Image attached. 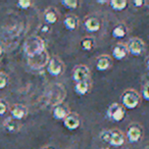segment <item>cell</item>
Masks as SVG:
<instances>
[{
    "instance_id": "obj_5",
    "label": "cell",
    "mask_w": 149,
    "mask_h": 149,
    "mask_svg": "<svg viewBox=\"0 0 149 149\" xmlns=\"http://www.w3.org/2000/svg\"><path fill=\"white\" fill-rule=\"evenodd\" d=\"M49 60V54H48L47 50H45V51H43L40 54L34 55L32 57H28V64L33 70H41V68L47 66Z\"/></svg>"
},
{
    "instance_id": "obj_25",
    "label": "cell",
    "mask_w": 149,
    "mask_h": 149,
    "mask_svg": "<svg viewBox=\"0 0 149 149\" xmlns=\"http://www.w3.org/2000/svg\"><path fill=\"white\" fill-rule=\"evenodd\" d=\"M141 96H142L145 100L149 101V81L146 82V83L144 84V86H143L142 91H141Z\"/></svg>"
},
{
    "instance_id": "obj_16",
    "label": "cell",
    "mask_w": 149,
    "mask_h": 149,
    "mask_svg": "<svg viewBox=\"0 0 149 149\" xmlns=\"http://www.w3.org/2000/svg\"><path fill=\"white\" fill-rule=\"evenodd\" d=\"M111 64V58L108 55H101L96 60V68L99 72H105V70H109Z\"/></svg>"
},
{
    "instance_id": "obj_1",
    "label": "cell",
    "mask_w": 149,
    "mask_h": 149,
    "mask_svg": "<svg viewBox=\"0 0 149 149\" xmlns=\"http://www.w3.org/2000/svg\"><path fill=\"white\" fill-rule=\"evenodd\" d=\"M66 96V91L61 84H54L50 86L49 89L46 91L44 98H45L46 105H50L52 107L59 105L62 103L63 99Z\"/></svg>"
},
{
    "instance_id": "obj_3",
    "label": "cell",
    "mask_w": 149,
    "mask_h": 149,
    "mask_svg": "<svg viewBox=\"0 0 149 149\" xmlns=\"http://www.w3.org/2000/svg\"><path fill=\"white\" fill-rule=\"evenodd\" d=\"M101 139L104 142L108 143L111 146L120 147L124 145L126 140V135L118 129H112V130H105L100 134Z\"/></svg>"
},
{
    "instance_id": "obj_4",
    "label": "cell",
    "mask_w": 149,
    "mask_h": 149,
    "mask_svg": "<svg viewBox=\"0 0 149 149\" xmlns=\"http://www.w3.org/2000/svg\"><path fill=\"white\" fill-rule=\"evenodd\" d=\"M122 105L128 109H135L141 102V95L134 89H128L120 96Z\"/></svg>"
},
{
    "instance_id": "obj_31",
    "label": "cell",
    "mask_w": 149,
    "mask_h": 149,
    "mask_svg": "<svg viewBox=\"0 0 149 149\" xmlns=\"http://www.w3.org/2000/svg\"><path fill=\"white\" fill-rule=\"evenodd\" d=\"M146 68H147V70H149V56L146 59Z\"/></svg>"
},
{
    "instance_id": "obj_8",
    "label": "cell",
    "mask_w": 149,
    "mask_h": 149,
    "mask_svg": "<svg viewBox=\"0 0 149 149\" xmlns=\"http://www.w3.org/2000/svg\"><path fill=\"white\" fill-rule=\"evenodd\" d=\"M90 77V68L85 64H78L72 70V80L76 83L87 81Z\"/></svg>"
},
{
    "instance_id": "obj_9",
    "label": "cell",
    "mask_w": 149,
    "mask_h": 149,
    "mask_svg": "<svg viewBox=\"0 0 149 149\" xmlns=\"http://www.w3.org/2000/svg\"><path fill=\"white\" fill-rule=\"evenodd\" d=\"M129 53H131L134 56H139L144 52L145 50V43L142 39L138 37H134L130 39L129 43L127 44Z\"/></svg>"
},
{
    "instance_id": "obj_17",
    "label": "cell",
    "mask_w": 149,
    "mask_h": 149,
    "mask_svg": "<svg viewBox=\"0 0 149 149\" xmlns=\"http://www.w3.org/2000/svg\"><path fill=\"white\" fill-rule=\"evenodd\" d=\"M3 127L4 129L9 133H17L21 129V123L19 120H17L13 118H8L4 120L3 123Z\"/></svg>"
},
{
    "instance_id": "obj_19",
    "label": "cell",
    "mask_w": 149,
    "mask_h": 149,
    "mask_svg": "<svg viewBox=\"0 0 149 149\" xmlns=\"http://www.w3.org/2000/svg\"><path fill=\"white\" fill-rule=\"evenodd\" d=\"M90 88H91V81L87 80V81L79 82V83H76L74 85V91L78 95H86L88 92L90 91Z\"/></svg>"
},
{
    "instance_id": "obj_14",
    "label": "cell",
    "mask_w": 149,
    "mask_h": 149,
    "mask_svg": "<svg viewBox=\"0 0 149 149\" xmlns=\"http://www.w3.org/2000/svg\"><path fill=\"white\" fill-rule=\"evenodd\" d=\"M84 27L86 28L88 32L95 33L98 32L101 28V23L100 21L95 17H87L84 21Z\"/></svg>"
},
{
    "instance_id": "obj_24",
    "label": "cell",
    "mask_w": 149,
    "mask_h": 149,
    "mask_svg": "<svg viewBox=\"0 0 149 149\" xmlns=\"http://www.w3.org/2000/svg\"><path fill=\"white\" fill-rule=\"evenodd\" d=\"M61 4L64 7L70 9H76L79 6V1L78 0H62Z\"/></svg>"
},
{
    "instance_id": "obj_20",
    "label": "cell",
    "mask_w": 149,
    "mask_h": 149,
    "mask_svg": "<svg viewBox=\"0 0 149 149\" xmlns=\"http://www.w3.org/2000/svg\"><path fill=\"white\" fill-rule=\"evenodd\" d=\"M63 25L70 31H74L79 26V19L76 15H68L63 19Z\"/></svg>"
},
{
    "instance_id": "obj_2",
    "label": "cell",
    "mask_w": 149,
    "mask_h": 149,
    "mask_svg": "<svg viewBox=\"0 0 149 149\" xmlns=\"http://www.w3.org/2000/svg\"><path fill=\"white\" fill-rule=\"evenodd\" d=\"M24 50L28 57H32L34 55L42 53L46 50V45L44 40L40 36L32 35L26 40Z\"/></svg>"
},
{
    "instance_id": "obj_29",
    "label": "cell",
    "mask_w": 149,
    "mask_h": 149,
    "mask_svg": "<svg viewBox=\"0 0 149 149\" xmlns=\"http://www.w3.org/2000/svg\"><path fill=\"white\" fill-rule=\"evenodd\" d=\"M144 3L145 2L143 1V0H134V1H133V5L136 7H141Z\"/></svg>"
},
{
    "instance_id": "obj_7",
    "label": "cell",
    "mask_w": 149,
    "mask_h": 149,
    "mask_svg": "<svg viewBox=\"0 0 149 149\" xmlns=\"http://www.w3.org/2000/svg\"><path fill=\"white\" fill-rule=\"evenodd\" d=\"M47 72H49L53 77H58L63 72L64 70V64L62 60L57 56H53L50 58L49 62L47 64Z\"/></svg>"
},
{
    "instance_id": "obj_21",
    "label": "cell",
    "mask_w": 149,
    "mask_h": 149,
    "mask_svg": "<svg viewBox=\"0 0 149 149\" xmlns=\"http://www.w3.org/2000/svg\"><path fill=\"white\" fill-rule=\"evenodd\" d=\"M127 32H128V30H127L126 26L124 24H118L112 30V37L116 39H122L127 35Z\"/></svg>"
},
{
    "instance_id": "obj_30",
    "label": "cell",
    "mask_w": 149,
    "mask_h": 149,
    "mask_svg": "<svg viewBox=\"0 0 149 149\" xmlns=\"http://www.w3.org/2000/svg\"><path fill=\"white\" fill-rule=\"evenodd\" d=\"M41 30H42V32H44V33H48V32H49V30H50V28H49V26H48V25H44V26H42Z\"/></svg>"
},
{
    "instance_id": "obj_12",
    "label": "cell",
    "mask_w": 149,
    "mask_h": 149,
    "mask_svg": "<svg viewBox=\"0 0 149 149\" xmlns=\"http://www.w3.org/2000/svg\"><path fill=\"white\" fill-rule=\"evenodd\" d=\"M9 112H10L13 118L17 120H22L27 116L28 108L23 104H15L9 108Z\"/></svg>"
},
{
    "instance_id": "obj_15",
    "label": "cell",
    "mask_w": 149,
    "mask_h": 149,
    "mask_svg": "<svg viewBox=\"0 0 149 149\" xmlns=\"http://www.w3.org/2000/svg\"><path fill=\"white\" fill-rule=\"evenodd\" d=\"M70 113V110L68 107V105H63L62 103L55 106V107H53V110H52L53 118L57 120H63Z\"/></svg>"
},
{
    "instance_id": "obj_13",
    "label": "cell",
    "mask_w": 149,
    "mask_h": 149,
    "mask_svg": "<svg viewBox=\"0 0 149 149\" xmlns=\"http://www.w3.org/2000/svg\"><path fill=\"white\" fill-rule=\"evenodd\" d=\"M129 54V50L127 47V44H124L122 42H118L114 45L112 49V56L116 60H123L124 58L127 57Z\"/></svg>"
},
{
    "instance_id": "obj_28",
    "label": "cell",
    "mask_w": 149,
    "mask_h": 149,
    "mask_svg": "<svg viewBox=\"0 0 149 149\" xmlns=\"http://www.w3.org/2000/svg\"><path fill=\"white\" fill-rule=\"evenodd\" d=\"M8 110H9V108L6 102H5L4 100L0 99V116H3V114L6 113Z\"/></svg>"
},
{
    "instance_id": "obj_6",
    "label": "cell",
    "mask_w": 149,
    "mask_h": 149,
    "mask_svg": "<svg viewBox=\"0 0 149 149\" xmlns=\"http://www.w3.org/2000/svg\"><path fill=\"white\" fill-rule=\"evenodd\" d=\"M107 118L113 122H122L126 116V108L120 103H112L107 108Z\"/></svg>"
},
{
    "instance_id": "obj_35",
    "label": "cell",
    "mask_w": 149,
    "mask_h": 149,
    "mask_svg": "<svg viewBox=\"0 0 149 149\" xmlns=\"http://www.w3.org/2000/svg\"><path fill=\"white\" fill-rule=\"evenodd\" d=\"M105 149H107V148H105Z\"/></svg>"
},
{
    "instance_id": "obj_34",
    "label": "cell",
    "mask_w": 149,
    "mask_h": 149,
    "mask_svg": "<svg viewBox=\"0 0 149 149\" xmlns=\"http://www.w3.org/2000/svg\"><path fill=\"white\" fill-rule=\"evenodd\" d=\"M1 55H2V48L0 46V57H1Z\"/></svg>"
},
{
    "instance_id": "obj_33",
    "label": "cell",
    "mask_w": 149,
    "mask_h": 149,
    "mask_svg": "<svg viewBox=\"0 0 149 149\" xmlns=\"http://www.w3.org/2000/svg\"><path fill=\"white\" fill-rule=\"evenodd\" d=\"M43 149H54L53 147H51V146H48V147H44Z\"/></svg>"
},
{
    "instance_id": "obj_27",
    "label": "cell",
    "mask_w": 149,
    "mask_h": 149,
    "mask_svg": "<svg viewBox=\"0 0 149 149\" xmlns=\"http://www.w3.org/2000/svg\"><path fill=\"white\" fill-rule=\"evenodd\" d=\"M17 5L22 9H28L32 5V2L30 0H19V1H17Z\"/></svg>"
},
{
    "instance_id": "obj_23",
    "label": "cell",
    "mask_w": 149,
    "mask_h": 149,
    "mask_svg": "<svg viewBox=\"0 0 149 149\" xmlns=\"http://www.w3.org/2000/svg\"><path fill=\"white\" fill-rule=\"evenodd\" d=\"M82 48H83L84 50H87V51H89V50H92L94 47V39L91 37H86L84 38L83 40H82Z\"/></svg>"
},
{
    "instance_id": "obj_11",
    "label": "cell",
    "mask_w": 149,
    "mask_h": 149,
    "mask_svg": "<svg viewBox=\"0 0 149 149\" xmlns=\"http://www.w3.org/2000/svg\"><path fill=\"white\" fill-rule=\"evenodd\" d=\"M81 125V118L77 112H72L63 120V126L70 131L77 130Z\"/></svg>"
},
{
    "instance_id": "obj_10",
    "label": "cell",
    "mask_w": 149,
    "mask_h": 149,
    "mask_svg": "<svg viewBox=\"0 0 149 149\" xmlns=\"http://www.w3.org/2000/svg\"><path fill=\"white\" fill-rule=\"evenodd\" d=\"M126 137L131 143H137L143 137V129L140 125L133 124L128 128L126 133Z\"/></svg>"
},
{
    "instance_id": "obj_26",
    "label": "cell",
    "mask_w": 149,
    "mask_h": 149,
    "mask_svg": "<svg viewBox=\"0 0 149 149\" xmlns=\"http://www.w3.org/2000/svg\"><path fill=\"white\" fill-rule=\"evenodd\" d=\"M8 83V78L4 72H0V90L4 89Z\"/></svg>"
},
{
    "instance_id": "obj_18",
    "label": "cell",
    "mask_w": 149,
    "mask_h": 149,
    "mask_svg": "<svg viewBox=\"0 0 149 149\" xmlns=\"http://www.w3.org/2000/svg\"><path fill=\"white\" fill-rule=\"evenodd\" d=\"M44 19L48 25H53L58 19V11L54 7H48L44 11Z\"/></svg>"
},
{
    "instance_id": "obj_22",
    "label": "cell",
    "mask_w": 149,
    "mask_h": 149,
    "mask_svg": "<svg viewBox=\"0 0 149 149\" xmlns=\"http://www.w3.org/2000/svg\"><path fill=\"white\" fill-rule=\"evenodd\" d=\"M129 2L127 0H111L109 1V5L113 10L116 11H122L127 8Z\"/></svg>"
},
{
    "instance_id": "obj_32",
    "label": "cell",
    "mask_w": 149,
    "mask_h": 149,
    "mask_svg": "<svg viewBox=\"0 0 149 149\" xmlns=\"http://www.w3.org/2000/svg\"><path fill=\"white\" fill-rule=\"evenodd\" d=\"M97 3H101V4H104V3H107V1H99V0H98Z\"/></svg>"
}]
</instances>
